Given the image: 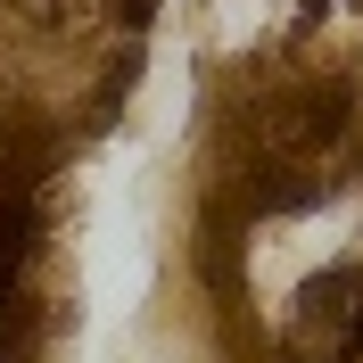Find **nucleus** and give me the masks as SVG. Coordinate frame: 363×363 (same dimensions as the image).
<instances>
[]
</instances>
